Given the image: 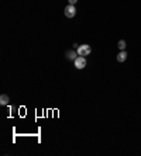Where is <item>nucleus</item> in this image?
<instances>
[{
    "mask_svg": "<svg viewBox=\"0 0 141 156\" xmlns=\"http://www.w3.org/2000/svg\"><path fill=\"white\" fill-rule=\"evenodd\" d=\"M117 46H119V49H120V51H124L126 46H127V44H126L124 40H120V41H119V44H117Z\"/></svg>",
    "mask_w": 141,
    "mask_h": 156,
    "instance_id": "7",
    "label": "nucleus"
},
{
    "mask_svg": "<svg viewBox=\"0 0 141 156\" xmlns=\"http://www.w3.org/2000/svg\"><path fill=\"white\" fill-rule=\"evenodd\" d=\"M8 101H10V99H8L7 94H2V96H0V104H2V106L8 104Z\"/></svg>",
    "mask_w": 141,
    "mask_h": 156,
    "instance_id": "5",
    "label": "nucleus"
},
{
    "mask_svg": "<svg viewBox=\"0 0 141 156\" xmlns=\"http://www.w3.org/2000/svg\"><path fill=\"white\" fill-rule=\"evenodd\" d=\"M76 52L79 56H88L89 53L92 52V48H90V45H88V44H83V45H79L76 48Z\"/></svg>",
    "mask_w": 141,
    "mask_h": 156,
    "instance_id": "1",
    "label": "nucleus"
},
{
    "mask_svg": "<svg viewBox=\"0 0 141 156\" xmlns=\"http://www.w3.org/2000/svg\"><path fill=\"white\" fill-rule=\"evenodd\" d=\"M64 13H65V16L68 17V18H73V17L76 16V7H75L73 4H68V6L65 7Z\"/></svg>",
    "mask_w": 141,
    "mask_h": 156,
    "instance_id": "2",
    "label": "nucleus"
},
{
    "mask_svg": "<svg viewBox=\"0 0 141 156\" xmlns=\"http://www.w3.org/2000/svg\"><path fill=\"white\" fill-rule=\"evenodd\" d=\"M126 59H127V52H126V51H120L119 55H117V61H119V62H124Z\"/></svg>",
    "mask_w": 141,
    "mask_h": 156,
    "instance_id": "4",
    "label": "nucleus"
},
{
    "mask_svg": "<svg viewBox=\"0 0 141 156\" xmlns=\"http://www.w3.org/2000/svg\"><path fill=\"white\" fill-rule=\"evenodd\" d=\"M76 53L78 52H75V51H68V52H66V56H68V59H71V61H75L78 58Z\"/></svg>",
    "mask_w": 141,
    "mask_h": 156,
    "instance_id": "6",
    "label": "nucleus"
},
{
    "mask_svg": "<svg viewBox=\"0 0 141 156\" xmlns=\"http://www.w3.org/2000/svg\"><path fill=\"white\" fill-rule=\"evenodd\" d=\"M68 2H69V4H73V6L78 3V0H68Z\"/></svg>",
    "mask_w": 141,
    "mask_h": 156,
    "instance_id": "8",
    "label": "nucleus"
},
{
    "mask_svg": "<svg viewBox=\"0 0 141 156\" xmlns=\"http://www.w3.org/2000/svg\"><path fill=\"white\" fill-rule=\"evenodd\" d=\"M73 63H75V68H76V69H83V68H86V58L78 55V58L73 61Z\"/></svg>",
    "mask_w": 141,
    "mask_h": 156,
    "instance_id": "3",
    "label": "nucleus"
}]
</instances>
